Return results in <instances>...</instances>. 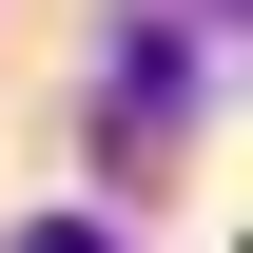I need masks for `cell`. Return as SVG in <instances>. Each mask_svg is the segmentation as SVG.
<instances>
[{"instance_id": "cell-1", "label": "cell", "mask_w": 253, "mask_h": 253, "mask_svg": "<svg viewBox=\"0 0 253 253\" xmlns=\"http://www.w3.org/2000/svg\"><path fill=\"white\" fill-rule=\"evenodd\" d=\"M20 253H117V234H78V214H59V234H20Z\"/></svg>"}]
</instances>
